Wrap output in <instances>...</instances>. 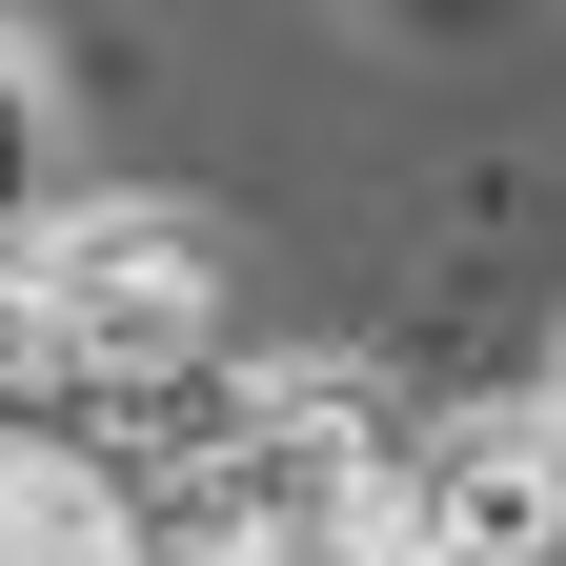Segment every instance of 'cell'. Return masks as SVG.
<instances>
[{"label": "cell", "mask_w": 566, "mask_h": 566, "mask_svg": "<svg viewBox=\"0 0 566 566\" xmlns=\"http://www.w3.org/2000/svg\"><path fill=\"white\" fill-rule=\"evenodd\" d=\"M41 324H61V446L163 385H223L243 365V304H223V223L202 202H61L41 223Z\"/></svg>", "instance_id": "1"}, {"label": "cell", "mask_w": 566, "mask_h": 566, "mask_svg": "<svg viewBox=\"0 0 566 566\" xmlns=\"http://www.w3.org/2000/svg\"><path fill=\"white\" fill-rule=\"evenodd\" d=\"M385 526H405V566H566V424L546 405H424Z\"/></svg>", "instance_id": "2"}, {"label": "cell", "mask_w": 566, "mask_h": 566, "mask_svg": "<svg viewBox=\"0 0 566 566\" xmlns=\"http://www.w3.org/2000/svg\"><path fill=\"white\" fill-rule=\"evenodd\" d=\"M41 223H61V202H41V41L0 21V263H21Z\"/></svg>", "instance_id": "3"}]
</instances>
